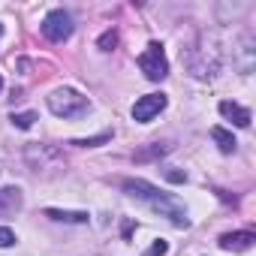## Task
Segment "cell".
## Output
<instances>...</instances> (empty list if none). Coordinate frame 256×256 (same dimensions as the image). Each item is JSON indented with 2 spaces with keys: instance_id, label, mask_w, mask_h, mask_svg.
Listing matches in <instances>:
<instances>
[{
  "instance_id": "1",
  "label": "cell",
  "mask_w": 256,
  "mask_h": 256,
  "mask_svg": "<svg viewBox=\"0 0 256 256\" xmlns=\"http://www.w3.org/2000/svg\"><path fill=\"white\" fill-rule=\"evenodd\" d=\"M124 193L133 196V199H142L151 211H157L160 217H169L175 226H187V211H184V205H181L175 196L160 193L154 184H148V181H142V178H126V181H124Z\"/></svg>"
},
{
  "instance_id": "2",
  "label": "cell",
  "mask_w": 256,
  "mask_h": 256,
  "mask_svg": "<svg viewBox=\"0 0 256 256\" xmlns=\"http://www.w3.org/2000/svg\"><path fill=\"white\" fill-rule=\"evenodd\" d=\"M187 70L196 78H214L220 72V48L211 36H199L193 48H187Z\"/></svg>"
},
{
  "instance_id": "3",
  "label": "cell",
  "mask_w": 256,
  "mask_h": 256,
  "mask_svg": "<svg viewBox=\"0 0 256 256\" xmlns=\"http://www.w3.org/2000/svg\"><path fill=\"white\" fill-rule=\"evenodd\" d=\"M48 108L58 118H82L88 112V96H82L72 88H58L48 94Z\"/></svg>"
},
{
  "instance_id": "4",
  "label": "cell",
  "mask_w": 256,
  "mask_h": 256,
  "mask_svg": "<svg viewBox=\"0 0 256 256\" xmlns=\"http://www.w3.org/2000/svg\"><path fill=\"white\" fill-rule=\"evenodd\" d=\"M139 70L151 82H163L169 76V60H166V52L160 42H148V48L139 54Z\"/></svg>"
},
{
  "instance_id": "5",
  "label": "cell",
  "mask_w": 256,
  "mask_h": 256,
  "mask_svg": "<svg viewBox=\"0 0 256 256\" xmlns=\"http://www.w3.org/2000/svg\"><path fill=\"white\" fill-rule=\"evenodd\" d=\"M70 34H72V16H70V12L52 10V12L42 18V36H46L48 42H64V40H70Z\"/></svg>"
},
{
  "instance_id": "6",
  "label": "cell",
  "mask_w": 256,
  "mask_h": 256,
  "mask_svg": "<svg viewBox=\"0 0 256 256\" xmlns=\"http://www.w3.org/2000/svg\"><path fill=\"white\" fill-rule=\"evenodd\" d=\"M24 160L30 163V169H48V166H60L64 163V154L54 148V145H30L24 151Z\"/></svg>"
},
{
  "instance_id": "7",
  "label": "cell",
  "mask_w": 256,
  "mask_h": 256,
  "mask_svg": "<svg viewBox=\"0 0 256 256\" xmlns=\"http://www.w3.org/2000/svg\"><path fill=\"white\" fill-rule=\"evenodd\" d=\"M163 108H166V94H148V96H139V100H136L133 118H136L139 124H148V120H154Z\"/></svg>"
},
{
  "instance_id": "8",
  "label": "cell",
  "mask_w": 256,
  "mask_h": 256,
  "mask_svg": "<svg viewBox=\"0 0 256 256\" xmlns=\"http://www.w3.org/2000/svg\"><path fill=\"white\" fill-rule=\"evenodd\" d=\"M24 199L18 187H0V217H16L22 211Z\"/></svg>"
},
{
  "instance_id": "9",
  "label": "cell",
  "mask_w": 256,
  "mask_h": 256,
  "mask_svg": "<svg viewBox=\"0 0 256 256\" xmlns=\"http://www.w3.org/2000/svg\"><path fill=\"white\" fill-rule=\"evenodd\" d=\"M253 241H256V235L253 232H226V235H220V247L223 250H232V253H241V250H250L253 247Z\"/></svg>"
},
{
  "instance_id": "10",
  "label": "cell",
  "mask_w": 256,
  "mask_h": 256,
  "mask_svg": "<svg viewBox=\"0 0 256 256\" xmlns=\"http://www.w3.org/2000/svg\"><path fill=\"white\" fill-rule=\"evenodd\" d=\"M220 114L223 118H229L235 126H250V108H244V106H238V102H232V100H223L220 102Z\"/></svg>"
},
{
  "instance_id": "11",
  "label": "cell",
  "mask_w": 256,
  "mask_h": 256,
  "mask_svg": "<svg viewBox=\"0 0 256 256\" xmlns=\"http://www.w3.org/2000/svg\"><path fill=\"white\" fill-rule=\"evenodd\" d=\"M46 217L58 223H88V211H64V208H46Z\"/></svg>"
},
{
  "instance_id": "12",
  "label": "cell",
  "mask_w": 256,
  "mask_h": 256,
  "mask_svg": "<svg viewBox=\"0 0 256 256\" xmlns=\"http://www.w3.org/2000/svg\"><path fill=\"white\" fill-rule=\"evenodd\" d=\"M211 139L217 142V148H220L223 154H232V151L238 148V142H235V136H232L229 130H223V126H211Z\"/></svg>"
},
{
  "instance_id": "13",
  "label": "cell",
  "mask_w": 256,
  "mask_h": 256,
  "mask_svg": "<svg viewBox=\"0 0 256 256\" xmlns=\"http://www.w3.org/2000/svg\"><path fill=\"white\" fill-rule=\"evenodd\" d=\"M169 151V145H160V142H151L148 148H142V151H136L133 154V160L136 163H148V160H160L163 154Z\"/></svg>"
},
{
  "instance_id": "14",
  "label": "cell",
  "mask_w": 256,
  "mask_h": 256,
  "mask_svg": "<svg viewBox=\"0 0 256 256\" xmlns=\"http://www.w3.org/2000/svg\"><path fill=\"white\" fill-rule=\"evenodd\" d=\"M112 139V130H106V133H100V136H90V139H76L72 145H78V148H96V145H102V142H108Z\"/></svg>"
},
{
  "instance_id": "15",
  "label": "cell",
  "mask_w": 256,
  "mask_h": 256,
  "mask_svg": "<svg viewBox=\"0 0 256 256\" xmlns=\"http://www.w3.org/2000/svg\"><path fill=\"white\" fill-rule=\"evenodd\" d=\"M36 120V112H22V114H12V126H18V130H30Z\"/></svg>"
},
{
  "instance_id": "16",
  "label": "cell",
  "mask_w": 256,
  "mask_h": 256,
  "mask_svg": "<svg viewBox=\"0 0 256 256\" xmlns=\"http://www.w3.org/2000/svg\"><path fill=\"white\" fill-rule=\"evenodd\" d=\"M96 46H100V52H112V48L118 46V34H114V30H106V34L100 36Z\"/></svg>"
},
{
  "instance_id": "17",
  "label": "cell",
  "mask_w": 256,
  "mask_h": 256,
  "mask_svg": "<svg viewBox=\"0 0 256 256\" xmlns=\"http://www.w3.org/2000/svg\"><path fill=\"white\" fill-rule=\"evenodd\" d=\"M16 244V232L6 229V226H0V247H12Z\"/></svg>"
},
{
  "instance_id": "18",
  "label": "cell",
  "mask_w": 256,
  "mask_h": 256,
  "mask_svg": "<svg viewBox=\"0 0 256 256\" xmlns=\"http://www.w3.org/2000/svg\"><path fill=\"white\" fill-rule=\"evenodd\" d=\"M166 250H169V244H166V241H154V244H151V250H148L145 256H163Z\"/></svg>"
},
{
  "instance_id": "19",
  "label": "cell",
  "mask_w": 256,
  "mask_h": 256,
  "mask_svg": "<svg viewBox=\"0 0 256 256\" xmlns=\"http://www.w3.org/2000/svg\"><path fill=\"white\" fill-rule=\"evenodd\" d=\"M166 178H169L172 184H181V181H187V175H184V172H175V169H169V172H166Z\"/></svg>"
},
{
  "instance_id": "20",
  "label": "cell",
  "mask_w": 256,
  "mask_h": 256,
  "mask_svg": "<svg viewBox=\"0 0 256 256\" xmlns=\"http://www.w3.org/2000/svg\"><path fill=\"white\" fill-rule=\"evenodd\" d=\"M0 34H4V24H0Z\"/></svg>"
},
{
  "instance_id": "21",
  "label": "cell",
  "mask_w": 256,
  "mask_h": 256,
  "mask_svg": "<svg viewBox=\"0 0 256 256\" xmlns=\"http://www.w3.org/2000/svg\"><path fill=\"white\" fill-rule=\"evenodd\" d=\"M0 88H4V78H0Z\"/></svg>"
}]
</instances>
